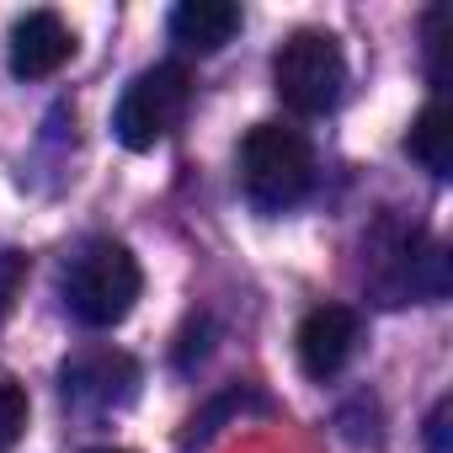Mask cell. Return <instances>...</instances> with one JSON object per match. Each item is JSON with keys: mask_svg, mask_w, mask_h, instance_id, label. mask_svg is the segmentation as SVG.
<instances>
[{"mask_svg": "<svg viewBox=\"0 0 453 453\" xmlns=\"http://www.w3.org/2000/svg\"><path fill=\"white\" fill-rule=\"evenodd\" d=\"M139 288H144V273H139V262L123 241H86L65 262V278H59L65 310L91 331L123 326L128 310L139 304Z\"/></svg>", "mask_w": 453, "mask_h": 453, "instance_id": "6da1fadb", "label": "cell"}, {"mask_svg": "<svg viewBox=\"0 0 453 453\" xmlns=\"http://www.w3.org/2000/svg\"><path fill=\"white\" fill-rule=\"evenodd\" d=\"M315 187V150L288 123H257L241 139V192L262 213H283L304 203Z\"/></svg>", "mask_w": 453, "mask_h": 453, "instance_id": "7a4b0ae2", "label": "cell"}, {"mask_svg": "<svg viewBox=\"0 0 453 453\" xmlns=\"http://www.w3.org/2000/svg\"><path fill=\"white\" fill-rule=\"evenodd\" d=\"M273 86L304 118L331 112L342 102V91H347V54H342V43L331 33H315V27L283 38V49L273 54Z\"/></svg>", "mask_w": 453, "mask_h": 453, "instance_id": "3957f363", "label": "cell"}, {"mask_svg": "<svg viewBox=\"0 0 453 453\" xmlns=\"http://www.w3.org/2000/svg\"><path fill=\"white\" fill-rule=\"evenodd\" d=\"M187 102H192V75L181 65H150V70H139L123 86L118 112H112L118 144L123 150H155V144H165L181 128Z\"/></svg>", "mask_w": 453, "mask_h": 453, "instance_id": "277c9868", "label": "cell"}, {"mask_svg": "<svg viewBox=\"0 0 453 453\" xmlns=\"http://www.w3.org/2000/svg\"><path fill=\"white\" fill-rule=\"evenodd\" d=\"M59 389L75 411L107 416V411H123L139 395V363L118 347H81L75 357H65Z\"/></svg>", "mask_w": 453, "mask_h": 453, "instance_id": "5b68a950", "label": "cell"}, {"mask_svg": "<svg viewBox=\"0 0 453 453\" xmlns=\"http://www.w3.org/2000/svg\"><path fill=\"white\" fill-rule=\"evenodd\" d=\"M357 342H363V320H357V310H347V304H315L304 320H299V368L310 373V379H336L347 363H352V352H357Z\"/></svg>", "mask_w": 453, "mask_h": 453, "instance_id": "8992f818", "label": "cell"}, {"mask_svg": "<svg viewBox=\"0 0 453 453\" xmlns=\"http://www.w3.org/2000/svg\"><path fill=\"white\" fill-rule=\"evenodd\" d=\"M75 33L65 27L59 12H27L12 27V75L17 81H49L70 65Z\"/></svg>", "mask_w": 453, "mask_h": 453, "instance_id": "52a82bcc", "label": "cell"}, {"mask_svg": "<svg viewBox=\"0 0 453 453\" xmlns=\"http://www.w3.org/2000/svg\"><path fill=\"white\" fill-rule=\"evenodd\" d=\"M241 33V6L235 0H181L171 12V38L192 54H219Z\"/></svg>", "mask_w": 453, "mask_h": 453, "instance_id": "ba28073f", "label": "cell"}, {"mask_svg": "<svg viewBox=\"0 0 453 453\" xmlns=\"http://www.w3.org/2000/svg\"><path fill=\"white\" fill-rule=\"evenodd\" d=\"M405 150H411V160H421L437 181H448V176H453V112H448L442 102H426V107L416 112L411 134H405Z\"/></svg>", "mask_w": 453, "mask_h": 453, "instance_id": "9c48e42d", "label": "cell"}, {"mask_svg": "<svg viewBox=\"0 0 453 453\" xmlns=\"http://www.w3.org/2000/svg\"><path fill=\"white\" fill-rule=\"evenodd\" d=\"M27 416H33V405H27V389H22L17 379H0V453H12V448L22 442V432H27Z\"/></svg>", "mask_w": 453, "mask_h": 453, "instance_id": "30bf717a", "label": "cell"}, {"mask_svg": "<svg viewBox=\"0 0 453 453\" xmlns=\"http://www.w3.org/2000/svg\"><path fill=\"white\" fill-rule=\"evenodd\" d=\"M448 22H453L448 6H432L426 12V75H432L437 91L448 86Z\"/></svg>", "mask_w": 453, "mask_h": 453, "instance_id": "8fae6325", "label": "cell"}, {"mask_svg": "<svg viewBox=\"0 0 453 453\" xmlns=\"http://www.w3.org/2000/svg\"><path fill=\"white\" fill-rule=\"evenodd\" d=\"M22 283H27V257L22 251H0V320L17 310Z\"/></svg>", "mask_w": 453, "mask_h": 453, "instance_id": "7c38bea8", "label": "cell"}, {"mask_svg": "<svg viewBox=\"0 0 453 453\" xmlns=\"http://www.w3.org/2000/svg\"><path fill=\"white\" fill-rule=\"evenodd\" d=\"M448 437H453V400H437L426 416V453H453Z\"/></svg>", "mask_w": 453, "mask_h": 453, "instance_id": "4fadbf2b", "label": "cell"}, {"mask_svg": "<svg viewBox=\"0 0 453 453\" xmlns=\"http://www.w3.org/2000/svg\"><path fill=\"white\" fill-rule=\"evenodd\" d=\"M91 453H128V448H91Z\"/></svg>", "mask_w": 453, "mask_h": 453, "instance_id": "5bb4252c", "label": "cell"}]
</instances>
